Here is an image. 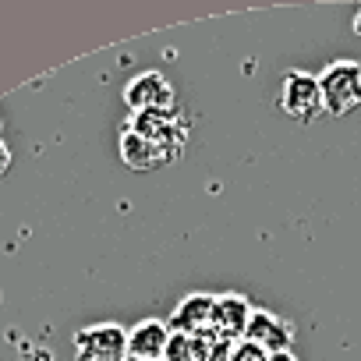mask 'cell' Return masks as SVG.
I'll list each match as a JSON object with an SVG mask.
<instances>
[{
  "label": "cell",
  "mask_w": 361,
  "mask_h": 361,
  "mask_svg": "<svg viewBox=\"0 0 361 361\" xmlns=\"http://www.w3.org/2000/svg\"><path fill=\"white\" fill-rule=\"evenodd\" d=\"M354 32L361 36V8H357V15H354Z\"/></svg>",
  "instance_id": "14"
},
{
  "label": "cell",
  "mask_w": 361,
  "mask_h": 361,
  "mask_svg": "<svg viewBox=\"0 0 361 361\" xmlns=\"http://www.w3.org/2000/svg\"><path fill=\"white\" fill-rule=\"evenodd\" d=\"M124 103L131 114H173V89L159 71H142L124 85Z\"/></svg>",
  "instance_id": "3"
},
{
  "label": "cell",
  "mask_w": 361,
  "mask_h": 361,
  "mask_svg": "<svg viewBox=\"0 0 361 361\" xmlns=\"http://www.w3.org/2000/svg\"><path fill=\"white\" fill-rule=\"evenodd\" d=\"M11 170V149L4 145V142H0V177H4Z\"/></svg>",
  "instance_id": "12"
},
{
  "label": "cell",
  "mask_w": 361,
  "mask_h": 361,
  "mask_svg": "<svg viewBox=\"0 0 361 361\" xmlns=\"http://www.w3.org/2000/svg\"><path fill=\"white\" fill-rule=\"evenodd\" d=\"M75 361H128V329L96 322L75 333Z\"/></svg>",
  "instance_id": "2"
},
{
  "label": "cell",
  "mask_w": 361,
  "mask_h": 361,
  "mask_svg": "<svg viewBox=\"0 0 361 361\" xmlns=\"http://www.w3.org/2000/svg\"><path fill=\"white\" fill-rule=\"evenodd\" d=\"M121 159H124L131 170H156V166L166 163L163 149H159L156 142L142 138L138 131H131L128 124H124V131H121Z\"/></svg>",
  "instance_id": "9"
},
{
  "label": "cell",
  "mask_w": 361,
  "mask_h": 361,
  "mask_svg": "<svg viewBox=\"0 0 361 361\" xmlns=\"http://www.w3.org/2000/svg\"><path fill=\"white\" fill-rule=\"evenodd\" d=\"M252 305H248V298H241V294H224V298H216V312H213V333L216 336H224V340H245V333H248V319H252Z\"/></svg>",
  "instance_id": "7"
},
{
  "label": "cell",
  "mask_w": 361,
  "mask_h": 361,
  "mask_svg": "<svg viewBox=\"0 0 361 361\" xmlns=\"http://www.w3.org/2000/svg\"><path fill=\"white\" fill-rule=\"evenodd\" d=\"M128 361H135V357H128Z\"/></svg>",
  "instance_id": "15"
},
{
  "label": "cell",
  "mask_w": 361,
  "mask_h": 361,
  "mask_svg": "<svg viewBox=\"0 0 361 361\" xmlns=\"http://www.w3.org/2000/svg\"><path fill=\"white\" fill-rule=\"evenodd\" d=\"M170 340V326L159 319H142L135 329H128V357L135 361H163Z\"/></svg>",
  "instance_id": "8"
},
{
  "label": "cell",
  "mask_w": 361,
  "mask_h": 361,
  "mask_svg": "<svg viewBox=\"0 0 361 361\" xmlns=\"http://www.w3.org/2000/svg\"><path fill=\"white\" fill-rule=\"evenodd\" d=\"M269 357H273V354L262 350V347L252 343V340H238L234 350H231V361H269Z\"/></svg>",
  "instance_id": "11"
},
{
  "label": "cell",
  "mask_w": 361,
  "mask_h": 361,
  "mask_svg": "<svg viewBox=\"0 0 361 361\" xmlns=\"http://www.w3.org/2000/svg\"><path fill=\"white\" fill-rule=\"evenodd\" d=\"M245 340L259 343V347L269 350V354H280V350H290V343H294V326H290L287 319L266 312V308H255L252 319H248Z\"/></svg>",
  "instance_id": "5"
},
{
  "label": "cell",
  "mask_w": 361,
  "mask_h": 361,
  "mask_svg": "<svg viewBox=\"0 0 361 361\" xmlns=\"http://www.w3.org/2000/svg\"><path fill=\"white\" fill-rule=\"evenodd\" d=\"M213 312H216V298L213 294H188V298H180V305L173 308L170 315V333H206L213 329Z\"/></svg>",
  "instance_id": "6"
},
{
  "label": "cell",
  "mask_w": 361,
  "mask_h": 361,
  "mask_svg": "<svg viewBox=\"0 0 361 361\" xmlns=\"http://www.w3.org/2000/svg\"><path fill=\"white\" fill-rule=\"evenodd\" d=\"M269 361H298V354H294V350H280V354H273Z\"/></svg>",
  "instance_id": "13"
},
{
  "label": "cell",
  "mask_w": 361,
  "mask_h": 361,
  "mask_svg": "<svg viewBox=\"0 0 361 361\" xmlns=\"http://www.w3.org/2000/svg\"><path fill=\"white\" fill-rule=\"evenodd\" d=\"M163 361H199V357H195V336H188V333H170L166 350H163Z\"/></svg>",
  "instance_id": "10"
},
{
  "label": "cell",
  "mask_w": 361,
  "mask_h": 361,
  "mask_svg": "<svg viewBox=\"0 0 361 361\" xmlns=\"http://www.w3.org/2000/svg\"><path fill=\"white\" fill-rule=\"evenodd\" d=\"M319 96L322 110L333 117H343L361 103V64L357 61H333L319 75Z\"/></svg>",
  "instance_id": "1"
},
{
  "label": "cell",
  "mask_w": 361,
  "mask_h": 361,
  "mask_svg": "<svg viewBox=\"0 0 361 361\" xmlns=\"http://www.w3.org/2000/svg\"><path fill=\"white\" fill-rule=\"evenodd\" d=\"M280 110L294 121H312L322 110V96H319V78L308 71H287L283 85H280Z\"/></svg>",
  "instance_id": "4"
}]
</instances>
